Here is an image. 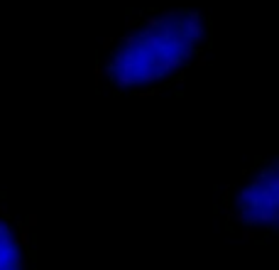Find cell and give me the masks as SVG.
Wrapping results in <instances>:
<instances>
[{"label":"cell","mask_w":279,"mask_h":270,"mask_svg":"<svg viewBox=\"0 0 279 270\" xmlns=\"http://www.w3.org/2000/svg\"><path fill=\"white\" fill-rule=\"evenodd\" d=\"M15 246L17 248H29L32 246V228L25 221L17 223V241H15Z\"/></svg>","instance_id":"obj_1"},{"label":"cell","mask_w":279,"mask_h":270,"mask_svg":"<svg viewBox=\"0 0 279 270\" xmlns=\"http://www.w3.org/2000/svg\"><path fill=\"white\" fill-rule=\"evenodd\" d=\"M93 76H96V86H98V91H96V94H101V81L105 79V64H101V59L96 62V69H93Z\"/></svg>","instance_id":"obj_2"},{"label":"cell","mask_w":279,"mask_h":270,"mask_svg":"<svg viewBox=\"0 0 279 270\" xmlns=\"http://www.w3.org/2000/svg\"><path fill=\"white\" fill-rule=\"evenodd\" d=\"M240 241H245V243L257 241V231H255V226H243V231H240Z\"/></svg>","instance_id":"obj_3"},{"label":"cell","mask_w":279,"mask_h":270,"mask_svg":"<svg viewBox=\"0 0 279 270\" xmlns=\"http://www.w3.org/2000/svg\"><path fill=\"white\" fill-rule=\"evenodd\" d=\"M137 98H147V96H162V89L159 86H152V89H147V91H132Z\"/></svg>","instance_id":"obj_4"},{"label":"cell","mask_w":279,"mask_h":270,"mask_svg":"<svg viewBox=\"0 0 279 270\" xmlns=\"http://www.w3.org/2000/svg\"><path fill=\"white\" fill-rule=\"evenodd\" d=\"M113 45H115V37H110V34H108V37H103V40H101V49H110Z\"/></svg>","instance_id":"obj_5"},{"label":"cell","mask_w":279,"mask_h":270,"mask_svg":"<svg viewBox=\"0 0 279 270\" xmlns=\"http://www.w3.org/2000/svg\"><path fill=\"white\" fill-rule=\"evenodd\" d=\"M184 81H186V71L181 69V71H176V76H174V84H176V86H184Z\"/></svg>","instance_id":"obj_6"},{"label":"cell","mask_w":279,"mask_h":270,"mask_svg":"<svg viewBox=\"0 0 279 270\" xmlns=\"http://www.w3.org/2000/svg\"><path fill=\"white\" fill-rule=\"evenodd\" d=\"M37 221H39V216H37V214H27V216H25V223H27L29 228H32V226H37Z\"/></svg>","instance_id":"obj_7"},{"label":"cell","mask_w":279,"mask_h":270,"mask_svg":"<svg viewBox=\"0 0 279 270\" xmlns=\"http://www.w3.org/2000/svg\"><path fill=\"white\" fill-rule=\"evenodd\" d=\"M27 263H29L27 258H17V260H15V270H29Z\"/></svg>","instance_id":"obj_8"},{"label":"cell","mask_w":279,"mask_h":270,"mask_svg":"<svg viewBox=\"0 0 279 270\" xmlns=\"http://www.w3.org/2000/svg\"><path fill=\"white\" fill-rule=\"evenodd\" d=\"M196 66H208V59H206L204 52H201V54H196Z\"/></svg>","instance_id":"obj_9"},{"label":"cell","mask_w":279,"mask_h":270,"mask_svg":"<svg viewBox=\"0 0 279 270\" xmlns=\"http://www.w3.org/2000/svg\"><path fill=\"white\" fill-rule=\"evenodd\" d=\"M0 216H3L5 221L10 219V206H8V204H0Z\"/></svg>","instance_id":"obj_10"}]
</instances>
